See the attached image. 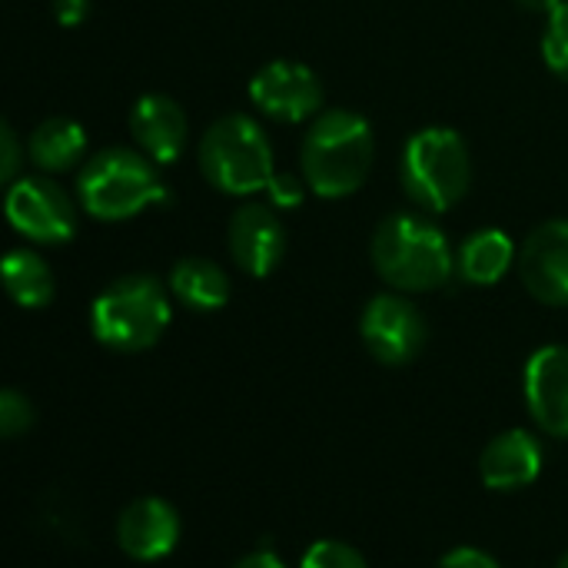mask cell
Returning a JSON list of instances; mask_svg holds the SVG:
<instances>
[{
	"mask_svg": "<svg viewBox=\"0 0 568 568\" xmlns=\"http://www.w3.org/2000/svg\"><path fill=\"white\" fill-rule=\"evenodd\" d=\"M526 406L536 426L568 439V346H542L526 363Z\"/></svg>",
	"mask_w": 568,
	"mask_h": 568,
	"instance_id": "7c38bea8",
	"label": "cell"
},
{
	"mask_svg": "<svg viewBox=\"0 0 568 568\" xmlns=\"http://www.w3.org/2000/svg\"><path fill=\"white\" fill-rule=\"evenodd\" d=\"M170 293L156 276L133 273L110 283L90 310L97 343L116 353H143L160 343L170 326Z\"/></svg>",
	"mask_w": 568,
	"mask_h": 568,
	"instance_id": "277c9868",
	"label": "cell"
},
{
	"mask_svg": "<svg viewBox=\"0 0 568 568\" xmlns=\"http://www.w3.org/2000/svg\"><path fill=\"white\" fill-rule=\"evenodd\" d=\"M87 153V133L70 116H47L33 126L27 140V156L43 173H63L73 170Z\"/></svg>",
	"mask_w": 568,
	"mask_h": 568,
	"instance_id": "ac0fdd59",
	"label": "cell"
},
{
	"mask_svg": "<svg viewBox=\"0 0 568 568\" xmlns=\"http://www.w3.org/2000/svg\"><path fill=\"white\" fill-rule=\"evenodd\" d=\"M516 260H519V250L513 246L509 233L486 226V230L469 233L463 246L456 250V273L473 286H496L513 270Z\"/></svg>",
	"mask_w": 568,
	"mask_h": 568,
	"instance_id": "2e32d148",
	"label": "cell"
},
{
	"mask_svg": "<svg viewBox=\"0 0 568 568\" xmlns=\"http://www.w3.org/2000/svg\"><path fill=\"white\" fill-rule=\"evenodd\" d=\"M30 426H33V406H30V399L20 396L17 389H3L0 393V433H3V439H17Z\"/></svg>",
	"mask_w": 568,
	"mask_h": 568,
	"instance_id": "7402d4cb",
	"label": "cell"
},
{
	"mask_svg": "<svg viewBox=\"0 0 568 568\" xmlns=\"http://www.w3.org/2000/svg\"><path fill=\"white\" fill-rule=\"evenodd\" d=\"M230 256L246 276H270L286 256L283 220L263 203L240 206L230 220Z\"/></svg>",
	"mask_w": 568,
	"mask_h": 568,
	"instance_id": "8fae6325",
	"label": "cell"
},
{
	"mask_svg": "<svg viewBox=\"0 0 568 568\" xmlns=\"http://www.w3.org/2000/svg\"><path fill=\"white\" fill-rule=\"evenodd\" d=\"M233 568H286V562L276 556V552H270V549H263V552H253V556H246V559H240Z\"/></svg>",
	"mask_w": 568,
	"mask_h": 568,
	"instance_id": "4316f807",
	"label": "cell"
},
{
	"mask_svg": "<svg viewBox=\"0 0 568 568\" xmlns=\"http://www.w3.org/2000/svg\"><path fill=\"white\" fill-rule=\"evenodd\" d=\"M87 10H90V0H53V17L63 23V27H77L87 20Z\"/></svg>",
	"mask_w": 568,
	"mask_h": 568,
	"instance_id": "484cf974",
	"label": "cell"
},
{
	"mask_svg": "<svg viewBox=\"0 0 568 568\" xmlns=\"http://www.w3.org/2000/svg\"><path fill=\"white\" fill-rule=\"evenodd\" d=\"M130 133L136 140V150L163 166L180 160V153L186 150L190 120L173 97L143 93L130 110Z\"/></svg>",
	"mask_w": 568,
	"mask_h": 568,
	"instance_id": "5bb4252c",
	"label": "cell"
},
{
	"mask_svg": "<svg viewBox=\"0 0 568 568\" xmlns=\"http://www.w3.org/2000/svg\"><path fill=\"white\" fill-rule=\"evenodd\" d=\"M373 266L399 293H429L449 283L456 270L446 233L416 213H393L373 233Z\"/></svg>",
	"mask_w": 568,
	"mask_h": 568,
	"instance_id": "7a4b0ae2",
	"label": "cell"
},
{
	"mask_svg": "<svg viewBox=\"0 0 568 568\" xmlns=\"http://www.w3.org/2000/svg\"><path fill=\"white\" fill-rule=\"evenodd\" d=\"M373 156L376 143L366 116L353 110H323L320 116H313L303 136L300 166L306 186L316 196L343 200L366 183Z\"/></svg>",
	"mask_w": 568,
	"mask_h": 568,
	"instance_id": "6da1fadb",
	"label": "cell"
},
{
	"mask_svg": "<svg viewBox=\"0 0 568 568\" xmlns=\"http://www.w3.org/2000/svg\"><path fill=\"white\" fill-rule=\"evenodd\" d=\"M523 286L546 306H568V220L536 226L519 246Z\"/></svg>",
	"mask_w": 568,
	"mask_h": 568,
	"instance_id": "30bf717a",
	"label": "cell"
},
{
	"mask_svg": "<svg viewBox=\"0 0 568 568\" xmlns=\"http://www.w3.org/2000/svg\"><path fill=\"white\" fill-rule=\"evenodd\" d=\"M436 568H499V562L489 556V552H479V549H453L439 559Z\"/></svg>",
	"mask_w": 568,
	"mask_h": 568,
	"instance_id": "d4e9b609",
	"label": "cell"
},
{
	"mask_svg": "<svg viewBox=\"0 0 568 568\" xmlns=\"http://www.w3.org/2000/svg\"><path fill=\"white\" fill-rule=\"evenodd\" d=\"M473 183L466 140L449 126H426L403 150V186L409 200L429 213L456 206Z\"/></svg>",
	"mask_w": 568,
	"mask_h": 568,
	"instance_id": "8992f818",
	"label": "cell"
},
{
	"mask_svg": "<svg viewBox=\"0 0 568 568\" xmlns=\"http://www.w3.org/2000/svg\"><path fill=\"white\" fill-rule=\"evenodd\" d=\"M3 286L10 300L23 310H43L57 293L47 260L33 250H10L3 256Z\"/></svg>",
	"mask_w": 568,
	"mask_h": 568,
	"instance_id": "d6986e66",
	"label": "cell"
},
{
	"mask_svg": "<svg viewBox=\"0 0 568 568\" xmlns=\"http://www.w3.org/2000/svg\"><path fill=\"white\" fill-rule=\"evenodd\" d=\"M516 3H519L523 10H529V13H546V17H549L562 0H516Z\"/></svg>",
	"mask_w": 568,
	"mask_h": 568,
	"instance_id": "83f0119b",
	"label": "cell"
},
{
	"mask_svg": "<svg viewBox=\"0 0 568 568\" xmlns=\"http://www.w3.org/2000/svg\"><path fill=\"white\" fill-rule=\"evenodd\" d=\"M250 100L280 123L313 120L323 110V83L320 77L296 60H273L260 67L250 80Z\"/></svg>",
	"mask_w": 568,
	"mask_h": 568,
	"instance_id": "9c48e42d",
	"label": "cell"
},
{
	"mask_svg": "<svg viewBox=\"0 0 568 568\" xmlns=\"http://www.w3.org/2000/svg\"><path fill=\"white\" fill-rule=\"evenodd\" d=\"M300 568H369L366 559L346 546V542H336V539H323V542H313L303 556V566Z\"/></svg>",
	"mask_w": 568,
	"mask_h": 568,
	"instance_id": "44dd1931",
	"label": "cell"
},
{
	"mask_svg": "<svg viewBox=\"0 0 568 568\" xmlns=\"http://www.w3.org/2000/svg\"><path fill=\"white\" fill-rule=\"evenodd\" d=\"M266 196H270V203L276 210H293L306 196V180H300L293 173H273V180L266 186Z\"/></svg>",
	"mask_w": 568,
	"mask_h": 568,
	"instance_id": "603a6c76",
	"label": "cell"
},
{
	"mask_svg": "<svg viewBox=\"0 0 568 568\" xmlns=\"http://www.w3.org/2000/svg\"><path fill=\"white\" fill-rule=\"evenodd\" d=\"M200 173L230 196H250L270 186L273 146L263 126L246 113L220 116L200 140Z\"/></svg>",
	"mask_w": 568,
	"mask_h": 568,
	"instance_id": "5b68a950",
	"label": "cell"
},
{
	"mask_svg": "<svg viewBox=\"0 0 568 568\" xmlns=\"http://www.w3.org/2000/svg\"><path fill=\"white\" fill-rule=\"evenodd\" d=\"M542 57L552 73L568 80V0H562L549 17H546V33H542Z\"/></svg>",
	"mask_w": 568,
	"mask_h": 568,
	"instance_id": "ffe728a7",
	"label": "cell"
},
{
	"mask_svg": "<svg viewBox=\"0 0 568 568\" xmlns=\"http://www.w3.org/2000/svg\"><path fill=\"white\" fill-rule=\"evenodd\" d=\"M359 336L383 366H406L423 353L429 329L416 303L399 293H379L359 316Z\"/></svg>",
	"mask_w": 568,
	"mask_h": 568,
	"instance_id": "52a82bcc",
	"label": "cell"
},
{
	"mask_svg": "<svg viewBox=\"0 0 568 568\" xmlns=\"http://www.w3.org/2000/svg\"><path fill=\"white\" fill-rule=\"evenodd\" d=\"M116 542L136 562L166 559L180 542V516L166 499L146 496L130 503L116 519Z\"/></svg>",
	"mask_w": 568,
	"mask_h": 568,
	"instance_id": "4fadbf2b",
	"label": "cell"
},
{
	"mask_svg": "<svg viewBox=\"0 0 568 568\" xmlns=\"http://www.w3.org/2000/svg\"><path fill=\"white\" fill-rule=\"evenodd\" d=\"M170 293L193 313H216L230 303V276L203 256H186L170 270Z\"/></svg>",
	"mask_w": 568,
	"mask_h": 568,
	"instance_id": "e0dca14e",
	"label": "cell"
},
{
	"mask_svg": "<svg viewBox=\"0 0 568 568\" xmlns=\"http://www.w3.org/2000/svg\"><path fill=\"white\" fill-rule=\"evenodd\" d=\"M542 446L529 429L499 433L479 456V476L496 493H516L539 479Z\"/></svg>",
	"mask_w": 568,
	"mask_h": 568,
	"instance_id": "9a60e30c",
	"label": "cell"
},
{
	"mask_svg": "<svg viewBox=\"0 0 568 568\" xmlns=\"http://www.w3.org/2000/svg\"><path fill=\"white\" fill-rule=\"evenodd\" d=\"M17 173H20V143H17V133L3 123V130H0V180L10 186L13 180H20Z\"/></svg>",
	"mask_w": 568,
	"mask_h": 568,
	"instance_id": "cb8c5ba5",
	"label": "cell"
},
{
	"mask_svg": "<svg viewBox=\"0 0 568 568\" xmlns=\"http://www.w3.org/2000/svg\"><path fill=\"white\" fill-rule=\"evenodd\" d=\"M556 568H568V552L562 556V559H559V566H556Z\"/></svg>",
	"mask_w": 568,
	"mask_h": 568,
	"instance_id": "f1b7e54d",
	"label": "cell"
},
{
	"mask_svg": "<svg viewBox=\"0 0 568 568\" xmlns=\"http://www.w3.org/2000/svg\"><path fill=\"white\" fill-rule=\"evenodd\" d=\"M77 196L93 220L120 223L146 206L166 203V186L146 153L110 146L83 163L77 176Z\"/></svg>",
	"mask_w": 568,
	"mask_h": 568,
	"instance_id": "3957f363",
	"label": "cell"
},
{
	"mask_svg": "<svg viewBox=\"0 0 568 568\" xmlns=\"http://www.w3.org/2000/svg\"><path fill=\"white\" fill-rule=\"evenodd\" d=\"M7 220L33 243H67L77 233V203L47 176H20L7 186Z\"/></svg>",
	"mask_w": 568,
	"mask_h": 568,
	"instance_id": "ba28073f",
	"label": "cell"
}]
</instances>
